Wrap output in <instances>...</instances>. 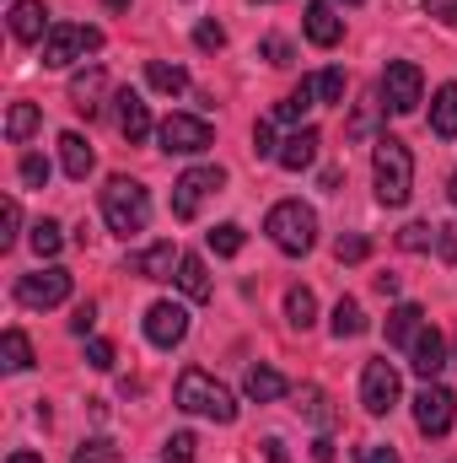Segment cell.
<instances>
[{"mask_svg": "<svg viewBox=\"0 0 457 463\" xmlns=\"http://www.w3.org/2000/svg\"><path fill=\"white\" fill-rule=\"evenodd\" d=\"M103 222L108 232L118 237H129V232H145L151 222V194H145V184H135V178H108V189H103Z\"/></svg>", "mask_w": 457, "mask_h": 463, "instance_id": "3957f363", "label": "cell"}, {"mask_svg": "<svg viewBox=\"0 0 457 463\" xmlns=\"http://www.w3.org/2000/svg\"><path fill=\"white\" fill-rule=\"evenodd\" d=\"M49 5L43 0H11V38L16 43H43L49 38Z\"/></svg>", "mask_w": 457, "mask_h": 463, "instance_id": "5bb4252c", "label": "cell"}, {"mask_svg": "<svg viewBox=\"0 0 457 463\" xmlns=\"http://www.w3.org/2000/svg\"><path fill=\"white\" fill-rule=\"evenodd\" d=\"M114 118H118V129H124L129 140H145V135H151V109H145V98L129 92V87L114 98Z\"/></svg>", "mask_w": 457, "mask_h": 463, "instance_id": "ac0fdd59", "label": "cell"}, {"mask_svg": "<svg viewBox=\"0 0 457 463\" xmlns=\"http://www.w3.org/2000/svg\"><path fill=\"white\" fill-rule=\"evenodd\" d=\"M5 463H43V458H38V453H27V448H22V453H11V458H5Z\"/></svg>", "mask_w": 457, "mask_h": 463, "instance_id": "db71d44e", "label": "cell"}, {"mask_svg": "<svg viewBox=\"0 0 457 463\" xmlns=\"http://www.w3.org/2000/svg\"><path fill=\"white\" fill-rule=\"evenodd\" d=\"M178 259H183V253H178L173 242H151V248L129 253V259H124V269H129V275H140V280H173Z\"/></svg>", "mask_w": 457, "mask_h": 463, "instance_id": "4fadbf2b", "label": "cell"}, {"mask_svg": "<svg viewBox=\"0 0 457 463\" xmlns=\"http://www.w3.org/2000/svg\"><path fill=\"white\" fill-rule=\"evenodd\" d=\"M65 297H70V269H60V264H49V269L16 280V302L33 307V313H49V307H60Z\"/></svg>", "mask_w": 457, "mask_h": 463, "instance_id": "9c48e42d", "label": "cell"}, {"mask_svg": "<svg viewBox=\"0 0 457 463\" xmlns=\"http://www.w3.org/2000/svg\"><path fill=\"white\" fill-rule=\"evenodd\" d=\"M60 162H65V173H70L76 184H87V173L98 167V156H92L87 135H76V129H65V135H60Z\"/></svg>", "mask_w": 457, "mask_h": 463, "instance_id": "44dd1931", "label": "cell"}, {"mask_svg": "<svg viewBox=\"0 0 457 463\" xmlns=\"http://www.w3.org/2000/svg\"><path fill=\"white\" fill-rule=\"evenodd\" d=\"M329 329H334V340H360V335H366V313H360V302H355V297H340V307H334Z\"/></svg>", "mask_w": 457, "mask_h": 463, "instance_id": "83f0119b", "label": "cell"}, {"mask_svg": "<svg viewBox=\"0 0 457 463\" xmlns=\"http://www.w3.org/2000/svg\"><path fill=\"white\" fill-rule=\"evenodd\" d=\"M38 124H43V109H38V103H11V109H5V140L22 146Z\"/></svg>", "mask_w": 457, "mask_h": 463, "instance_id": "4316f807", "label": "cell"}, {"mask_svg": "<svg viewBox=\"0 0 457 463\" xmlns=\"http://www.w3.org/2000/svg\"><path fill=\"white\" fill-rule=\"evenodd\" d=\"M409 366H415L425 383H436V377H442V366H447V340H442L436 329H420V335H415V345H409Z\"/></svg>", "mask_w": 457, "mask_h": 463, "instance_id": "2e32d148", "label": "cell"}, {"mask_svg": "<svg viewBox=\"0 0 457 463\" xmlns=\"http://www.w3.org/2000/svg\"><path fill=\"white\" fill-rule=\"evenodd\" d=\"M318 103H329V109L344 103V71H323L318 76Z\"/></svg>", "mask_w": 457, "mask_h": 463, "instance_id": "f35d334b", "label": "cell"}, {"mask_svg": "<svg viewBox=\"0 0 457 463\" xmlns=\"http://www.w3.org/2000/svg\"><path fill=\"white\" fill-rule=\"evenodd\" d=\"M194 431H173L167 442H162V463H194Z\"/></svg>", "mask_w": 457, "mask_h": 463, "instance_id": "d590c367", "label": "cell"}, {"mask_svg": "<svg viewBox=\"0 0 457 463\" xmlns=\"http://www.w3.org/2000/svg\"><path fill=\"white\" fill-rule=\"evenodd\" d=\"M425 329V313H420V302H398L393 313H387V345H415V335Z\"/></svg>", "mask_w": 457, "mask_h": 463, "instance_id": "603a6c76", "label": "cell"}, {"mask_svg": "<svg viewBox=\"0 0 457 463\" xmlns=\"http://www.w3.org/2000/svg\"><path fill=\"white\" fill-rule=\"evenodd\" d=\"M360 404H366V415H387L398 404V372H393L387 355L366 361V372H360Z\"/></svg>", "mask_w": 457, "mask_h": 463, "instance_id": "8fae6325", "label": "cell"}, {"mask_svg": "<svg viewBox=\"0 0 457 463\" xmlns=\"http://www.w3.org/2000/svg\"><path fill=\"white\" fill-rule=\"evenodd\" d=\"M425 16H436V22L457 27V0H425Z\"/></svg>", "mask_w": 457, "mask_h": 463, "instance_id": "c3c4849f", "label": "cell"}, {"mask_svg": "<svg viewBox=\"0 0 457 463\" xmlns=\"http://www.w3.org/2000/svg\"><path fill=\"white\" fill-rule=\"evenodd\" d=\"M447 189H452V200H457V173H452V184H447Z\"/></svg>", "mask_w": 457, "mask_h": 463, "instance_id": "11a10c76", "label": "cell"}, {"mask_svg": "<svg viewBox=\"0 0 457 463\" xmlns=\"http://www.w3.org/2000/svg\"><path fill=\"white\" fill-rule=\"evenodd\" d=\"M221 184H227V167H189V173L173 184V216H178V222H194L200 205H205V194H216Z\"/></svg>", "mask_w": 457, "mask_h": 463, "instance_id": "ba28073f", "label": "cell"}, {"mask_svg": "<svg viewBox=\"0 0 457 463\" xmlns=\"http://www.w3.org/2000/svg\"><path fill=\"white\" fill-rule=\"evenodd\" d=\"M22 184L27 189H43L49 184V162L43 156H22Z\"/></svg>", "mask_w": 457, "mask_h": 463, "instance_id": "7bdbcfd3", "label": "cell"}, {"mask_svg": "<svg viewBox=\"0 0 457 463\" xmlns=\"http://www.w3.org/2000/svg\"><path fill=\"white\" fill-rule=\"evenodd\" d=\"M253 5H269V0H253Z\"/></svg>", "mask_w": 457, "mask_h": 463, "instance_id": "6f0895ef", "label": "cell"}, {"mask_svg": "<svg viewBox=\"0 0 457 463\" xmlns=\"http://www.w3.org/2000/svg\"><path fill=\"white\" fill-rule=\"evenodd\" d=\"M145 81H151L156 92H167V98L189 92V71H183V65H167V60H151V65H145Z\"/></svg>", "mask_w": 457, "mask_h": 463, "instance_id": "f1b7e54d", "label": "cell"}, {"mask_svg": "<svg viewBox=\"0 0 457 463\" xmlns=\"http://www.w3.org/2000/svg\"><path fill=\"white\" fill-rule=\"evenodd\" d=\"M285 324L302 329V335L318 324V297H312L307 286H291V291H285Z\"/></svg>", "mask_w": 457, "mask_h": 463, "instance_id": "484cf974", "label": "cell"}, {"mask_svg": "<svg viewBox=\"0 0 457 463\" xmlns=\"http://www.w3.org/2000/svg\"><path fill=\"white\" fill-rule=\"evenodd\" d=\"M258 448H264V458H269V463H291V453H285V442H280V437H264Z\"/></svg>", "mask_w": 457, "mask_h": 463, "instance_id": "681fc988", "label": "cell"}, {"mask_svg": "<svg viewBox=\"0 0 457 463\" xmlns=\"http://www.w3.org/2000/svg\"><path fill=\"white\" fill-rule=\"evenodd\" d=\"M178 410L205 415V420H216V426H231V420H237V399H231L205 366H189V372L178 377Z\"/></svg>", "mask_w": 457, "mask_h": 463, "instance_id": "7a4b0ae2", "label": "cell"}, {"mask_svg": "<svg viewBox=\"0 0 457 463\" xmlns=\"http://www.w3.org/2000/svg\"><path fill=\"white\" fill-rule=\"evenodd\" d=\"M302 27H307V38L318 43V49H334L344 38V16L329 5V0H307V11H302Z\"/></svg>", "mask_w": 457, "mask_h": 463, "instance_id": "9a60e30c", "label": "cell"}, {"mask_svg": "<svg viewBox=\"0 0 457 463\" xmlns=\"http://www.w3.org/2000/svg\"><path fill=\"white\" fill-rule=\"evenodd\" d=\"M242 242H247V232L237 227V222H221V227L210 232V253H216V259H237Z\"/></svg>", "mask_w": 457, "mask_h": 463, "instance_id": "d6a6232c", "label": "cell"}, {"mask_svg": "<svg viewBox=\"0 0 457 463\" xmlns=\"http://www.w3.org/2000/svg\"><path fill=\"white\" fill-rule=\"evenodd\" d=\"M173 280H178V291H183L189 302H205V297H210V269H205V259H200V253H183Z\"/></svg>", "mask_w": 457, "mask_h": 463, "instance_id": "7402d4cb", "label": "cell"}, {"mask_svg": "<svg viewBox=\"0 0 457 463\" xmlns=\"http://www.w3.org/2000/svg\"><path fill=\"white\" fill-rule=\"evenodd\" d=\"M436 253H442L447 264H457V222H447V227H436Z\"/></svg>", "mask_w": 457, "mask_h": 463, "instance_id": "f6af8a7d", "label": "cell"}, {"mask_svg": "<svg viewBox=\"0 0 457 463\" xmlns=\"http://www.w3.org/2000/svg\"><path fill=\"white\" fill-rule=\"evenodd\" d=\"M98 49H103V33H98V27L54 22L49 38H43V65H49V71H65V65H76V60H87V54H98Z\"/></svg>", "mask_w": 457, "mask_h": 463, "instance_id": "5b68a950", "label": "cell"}, {"mask_svg": "<svg viewBox=\"0 0 457 463\" xmlns=\"http://www.w3.org/2000/svg\"><path fill=\"white\" fill-rule=\"evenodd\" d=\"M145 340L156 350H173L189 340V307L183 302H151L145 313Z\"/></svg>", "mask_w": 457, "mask_h": 463, "instance_id": "7c38bea8", "label": "cell"}, {"mask_svg": "<svg viewBox=\"0 0 457 463\" xmlns=\"http://www.w3.org/2000/svg\"><path fill=\"white\" fill-rule=\"evenodd\" d=\"M398 248H404V253H425V248H436V227H425V222H409V227L398 232Z\"/></svg>", "mask_w": 457, "mask_h": 463, "instance_id": "e575fe53", "label": "cell"}, {"mask_svg": "<svg viewBox=\"0 0 457 463\" xmlns=\"http://www.w3.org/2000/svg\"><path fill=\"white\" fill-rule=\"evenodd\" d=\"M344 5H360V0H344Z\"/></svg>", "mask_w": 457, "mask_h": 463, "instance_id": "9f6ffc18", "label": "cell"}, {"mask_svg": "<svg viewBox=\"0 0 457 463\" xmlns=\"http://www.w3.org/2000/svg\"><path fill=\"white\" fill-rule=\"evenodd\" d=\"M377 291L382 297H398V275H377Z\"/></svg>", "mask_w": 457, "mask_h": 463, "instance_id": "f5cc1de1", "label": "cell"}, {"mask_svg": "<svg viewBox=\"0 0 457 463\" xmlns=\"http://www.w3.org/2000/svg\"><path fill=\"white\" fill-rule=\"evenodd\" d=\"M452 420H457V393L442 388V383H425V388L415 393V426H420L425 437H447Z\"/></svg>", "mask_w": 457, "mask_h": 463, "instance_id": "30bf717a", "label": "cell"}, {"mask_svg": "<svg viewBox=\"0 0 457 463\" xmlns=\"http://www.w3.org/2000/svg\"><path fill=\"white\" fill-rule=\"evenodd\" d=\"M242 393H247L253 404H275V399H285V393H291V383H285L275 366H247V377H242Z\"/></svg>", "mask_w": 457, "mask_h": 463, "instance_id": "ffe728a7", "label": "cell"}, {"mask_svg": "<svg viewBox=\"0 0 457 463\" xmlns=\"http://www.w3.org/2000/svg\"><path fill=\"white\" fill-rule=\"evenodd\" d=\"M334 259H340V264H360V259H371V237H360V232H344L340 242H334Z\"/></svg>", "mask_w": 457, "mask_h": 463, "instance_id": "836d02e7", "label": "cell"}, {"mask_svg": "<svg viewBox=\"0 0 457 463\" xmlns=\"http://www.w3.org/2000/svg\"><path fill=\"white\" fill-rule=\"evenodd\" d=\"M0 366H5V372H27V366H33V340H27L22 329H5V335H0Z\"/></svg>", "mask_w": 457, "mask_h": 463, "instance_id": "f546056e", "label": "cell"}, {"mask_svg": "<svg viewBox=\"0 0 457 463\" xmlns=\"http://www.w3.org/2000/svg\"><path fill=\"white\" fill-rule=\"evenodd\" d=\"M258 60H269V65H291V43H285L280 33H269V38L258 43Z\"/></svg>", "mask_w": 457, "mask_h": 463, "instance_id": "b9f144b4", "label": "cell"}, {"mask_svg": "<svg viewBox=\"0 0 457 463\" xmlns=\"http://www.w3.org/2000/svg\"><path fill=\"white\" fill-rule=\"evenodd\" d=\"M194 43L216 54V49H227V27H221V22H200V27H194Z\"/></svg>", "mask_w": 457, "mask_h": 463, "instance_id": "60d3db41", "label": "cell"}, {"mask_svg": "<svg viewBox=\"0 0 457 463\" xmlns=\"http://www.w3.org/2000/svg\"><path fill=\"white\" fill-rule=\"evenodd\" d=\"M425 103V76L415 60H387L382 71V109L387 114H415Z\"/></svg>", "mask_w": 457, "mask_h": 463, "instance_id": "8992f818", "label": "cell"}, {"mask_svg": "<svg viewBox=\"0 0 457 463\" xmlns=\"http://www.w3.org/2000/svg\"><path fill=\"white\" fill-rule=\"evenodd\" d=\"M269 242L280 248V253H307L312 242H318V216H312V205H302V200H280L275 211H269Z\"/></svg>", "mask_w": 457, "mask_h": 463, "instance_id": "277c9868", "label": "cell"}, {"mask_svg": "<svg viewBox=\"0 0 457 463\" xmlns=\"http://www.w3.org/2000/svg\"><path fill=\"white\" fill-rule=\"evenodd\" d=\"M156 140H162V151L167 156H200V151H210V124L200 114H167L156 124Z\"/></svg>", "mask_w": 457, "mask_h": 463, "instance_id": "52a82bcc", "label": "cell"}, {"mask_svg": "<svg viewBox=\"0 0 457 463\" xmlns=\"http://www.w3.org/2000/svg\"><path fill=\"white\" fill-rule=\"evenodd\" d=\"M371 178H377V200H382L387 211L409 205V194H415V156H409V146H404L398 135H382V140H377V151H371Z\"/></svg>", "mask_w": 457, "mask_h": 463, "instance_id": "6da1fadb", "label": "cell"}, {"mask_svg": "<svg viewBox=\"0 0 457 463\" xmlns=\"http://www.w3.org/2000/svg\"><path fill=\"white\" fill-rule=\"evenodd\" d=\"M312 103H318V81H302V87H296V92H291V98L275 109V118H285V124H302V114H307Z\"/></svg>", "mask_w": 457, "mask_h": 463, "instance_id": "1f68e13d", "label": "cell"}, {"mask_svg": "<svg viewBox=\"0 0 457 463\" xmlns=\"http://www.w3.org/2000/svg\"><path fill=\"white\" fill-rule=\"evenodd\" d=\"M296 415L307 420V426H318V431H334V420H340V410H334V399L318 388V383H307V388H296Z\"/></svg>", "mask_w": 457, "mask_h": 463, "instance_id": "e0dca14e", "label": "cell"}, {"mask_svg": "<svg viewBox=\"0 0 457 463\" xmlns=\"http://www.w3.org/2000/svg\"><path fill=\"white\" fill-rule=\"evenodd\" d=\"M92 324H98V302H81V307L70 313V335H87Z\"/></svg>", "mask_w": 457, "mask_h": 463, "instance_id": "7dc6e473", "label": "cell"}, {"mask_svg": "<svg viewBox=\"0 0 457 463\" xmlns=\"http://www.w3.org/2000/svg\"><path fill=\"white\" fill-rule=\"evenodd\" d=\"M27 242H33V253H38V259H60V248H65V227L43 216V222L33 227V237H27Z\"/></svg>", "mask_w": 457, "mask_h": 463, "instance_id": "4dcf8cb0", "label": "cell"}, {"mask_svg": "<svg viewBox=\"0 0 457 463\" xmlns=\"http://www.w3.org/2000/svg\"><path fill=\"white\" fill-rule=\"evenodd\" d=\"M312 463H334V442H329V437L312 442Z\"/></svg>", "mask_w": 457, "mask_h": 463, "instance_id": "816d5d0a", "label": "cell"}, {"mask_svg": "<svg viewBox=\"0 0 457 463\" xmlns=\"http://www.w3.org/2000/svg\"><path fill=\"white\" fill-rule=\"evenodd\" d=\"M103 92H108V76H103V65H87V71L70 81V103H76L87 118L98 114V98H103Z\"/></svg>", "mask_w": 457, "mask_h": 463, "instance_id": "cb8c5ba5", "label": "cell"}, {"mask_svg": "<svg viewBox=\"0 0 457 463\" xmlns=\"http://www.w3.org/2000/svg\"><path fill=\"white\" fill-rule=\"evenodd\" d=\"M377 109H382V103H377ZM377 109H360V114L350 118V135H366V129L377 124Z\"/></svg>", "mask_w": 457, "mask_h": 463, "instance_id": "f907efd6", "label": "cell"}, {"mask_svg": "<svg viewBox=\"0 0 457 463\" xmlns=\"http://www.w3.org/2000/svg\"><path fill=\"white\" fill-rule=\"evenodd\" d=\"M253 156H264V162H275V156H280V140H275V124H269V118H258V124H253Z\"/></svg>", "mask_w": 457, "mask_h": 463, "instance_id": "74e56055", "label": "cell"}, {"mask_svg": "<svg viewBox=\"0 0 457 463\" xmlns=\"http://www.w3.org/2000/svg\"><path fill=\"white\" fill-rule=\"evenodd\" d=\"M87 366L108 372V366H114V345H108V340H92V345H87Z\"/></svg>", "mask_w": 457, "mask_h": 463, "instance_id": "bcb514c9", "label": "cell"}, {"mask_svg": "<svg viewBox=\"0 0 457 463\" xmlns=\"http://www.w3.org/2000/svg\"><path fill=\"white\" fill-rule=\"evenodd\" d=\"M318 146H323V135H318V129H296L291 140H280V156H275V162H280L285 173H302V167H312V162H318Z\"/></svg>", "mask_w": 457, "mask_h": 463, "instance_id": "d6986e66", "label": "cell"}, {"mask_svg": "<svg viewBox=\"0 0 457 463\" xmlns=\"http://www.w3.org/2000/svg\"><path fill=\"white\" fill-rule=\"evenodd\" d=\"M70 463H118V448L108 442V437H92V442H81L76 448V458Z\"/></svg>", "mask_w": 457, "mask_h": 463, "instance_id": "8d00e7d4", "label": "cell"}, {"mask_svg": "<svg viewBox=\"0 0 457 463\" xmlns=\"http://www.w3.org/2000/svg\"><path fill=\"white\" fill-rule=\"evenodd\" d=\"M16 232H22V205H16V200H5V205H0V248H11V242H16Z\"/></svg>", "mask_w": 457, "mask_h": 463, "instance_id": "ab89813d", "label": "cell"}, {"mask_svg": "<svg viewBox=\"0 0 457 463\" xmlns=\"http://www.w3.org/2000/svg\"><path fill=\"white\" fill-rule=\"evenodd\" d=\"M431 135L457 140V81H447V87L431 98Z\"/></svg>", "mask_w": 457, "mask_h": 463, "instance_id": "d4e9b609", "label": "cell"}, {"mask_svg": "<svg viewBox=\"0 0 457 463\" xmlns=\"http://www.w3.org/2000/svg\"><path fill=\"white\" fill-rule=\"evenodd\" d=\"M355 458H360V463H404L387 442H366V448H355Z\"/></svg>", "mask_w": 457, "mask_h": 463, "instance_id": "ee69618b", "label": "cell"}]
</instances>
